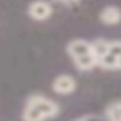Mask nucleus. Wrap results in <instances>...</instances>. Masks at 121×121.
Segmentation results:
<instances>
[{"instance_id":"obj_12","label":"nucleus","mask_w":121,"mask_h":121,"mask_svg":"<svg viewBox=\"0 0 121 121\" xmlns=\"http://www.w3.org/2000/svg\"><path fill=\"white\" fill-rule=\"evenodd\" d=\"M117 68H121V57H119V60H117Z\"/></svg>"},{"instance_id":"obj_6","label":"nucleus","mask_w":121,"mask_h":121,"mask_svg":"<svg viewBox=\"0 0 121 121\" xmlns=\"http://www.w3.org/2000/svg\"><path fill=\"white\" fill-rule=\"evenodd\" d=\"M74 64H76V68L81 70V72H89V70H93L95 66H98V62H96V59H95L93 53H87V55H81V57L74 59Z\"/></svg>"},{"instance_id":"obj_10","label":"nucleus","mask_w":121,"mask_h":121,"mask_svg":"<svg viewBox=\"0 0 121 121\" xmlns=\"http://www.w3.org/2000/svg\"><path fill=\"white\" fill-rule=\"evenodd\" d=\"M108 51L119 59V57H121V40H113V42H110V49H108Z\"/></svg>"},{"instance_id":"obj_7","label":"nucleus","mask_w":121,"mask_h":121,"mask_svg":"<svg viewBox=\"0 0 121 121\" xmlns=\"http://www.w3.org/2000/svg\"><path fill=\"white\" fill-rule=\"evenodd\" d=\"M108 49H110V42H108V40H104V38H96V40H93V42H91V53L95 55L96 62H98V59H100V57H104V55L108 53Z\"/></svg>"},{"instance_id":"obj_5","label":"nucleus","mask_w":121,"mask_h":121,"mask_svg":"<svg viewBox=\"0 0 121 121\" xmlns=\"http://www.w3.org/2000/svg\"><path fill=\"white\" fill-rule=\"evenodd\" d=\"M98 19H100V23H104L108 26L117 25V23H121V9L117 6H106V8L100 9Z\"/></svg>"},{"instance_id":"obj_2","label":"nucleus","mask_w":121,"mask_h":121,"mask_svg":"<svg viewBox=\"0 0 121 121\" xmlns=\"http://www.w3.org/2000/svg\"><path fill=\"white\" fill-rule=\"evenodd\" d=\"M26 15H28L32 21H38V23L47 21V19L53 15V6H51V2H47V0H34V2L28 4Z\"/></svg>"},{"instance_id":"obj_9","label":"nucleus","mask_w":121,"mask_h":121,"mask_svg":"<svg viewBox=\"0 0 121 121\" xmlns=\"http://www.w3.org/2000/svg\"><path fill=\"white\" fill-rule=\"evenodd\" d=\"M106 117L108 121H121V102L110 104L106 108Z\"/></svg>"},{"instance_id":"obj_3","label":"nucleus","mask_w":121,"mask_h":121,"mask_svg":"<svg viewBox=\"0 0 121 121\" xmlns=\"http://www.w3.org/2000/svg\"><path fill=\"white\" fill-rule=\"evenodd\" d=\"M51 87H53V91H55L57 95H72V93L76 91L78 83H76V79H74L72 76L60 74V76H57V78L53 79Z\"/></svg>"},{"instance_id":"obj_1","label":"nucleus","mask_w":121,"mask_h":121,"mask_svg":"<svg viewBox=\"0 0 121 121\" xmlns=\"http://www.w3.org/2000/svg\"><path fill=\"white\" fill-rule=\"evenodd\" d=\"M26 104L34 106V108L43 115V119L55 117V115H59V112H60L59 104H57V102H53L51 98L43 96V95H30V96L26 98Z\"/></svg>"},{"instance_id":"obj_4","label":"nucleus","mask_w":121,"mask_h":121,"mask_svg":"<svg viewBox=\"0 0 121 121\" xmlns=\"http://www.w3.org/2000/svg\"><path fill=\"white\" fill-rule=\"evenodd\" d=\"M66 53H68L72 59H78V57H81V55H87V53H91V42H87V40H83V38H74V40L68 42Z\"/></svg>"},{"instance_id":"obj_8","label":"nucleus","mask_w":121,"mask_h":121,"mask_svg":"<svg viewBox=\"0 0 121 121\" xmlns=\"http://www.w3.org/2000/svg\"><path fill=\"white\" fill-rule=\"evenodd\" d=\"M117 60H119V59L108 51L104 57H100V59H98V66H100V68H104V70H115V68H117Z\"/></svg>"},{"instance_id":"obj_11","label":"nucleus","mask_w":121,"mask_h":121,"mask_svg":"<svg viewBox=\"0 0 121 121\" xmlns=\"http://www.w3.org/2000/svg\"><path fill=\"white\" fill-rule=\"evenodd\" d=\"M57 2H60V4H64V6H72V4H76L78 0H57Z\"/></svg>"}]
</instances>
